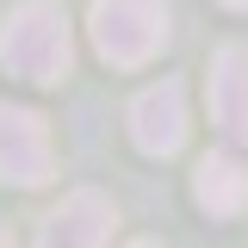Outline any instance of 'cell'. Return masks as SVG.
<instances>
[{
    "mask_svg": "<svg viewBox=\"0 0 248 248\" xmlns=\"http://www.w3.org/2000/svg\"><path fill=\"white\" fill-rule=\"evenodd\" d=\"M50 174H56V155H50L44 112L0 99V180L6 186H44Z\"/></svg>",
    "mask_w": 248,
    "mask_h": 248,
    "instance_id": "cell-3",
    "label": "cell"
},
{
    "mask_svg": "<svg viewBox=\"0 0 248 248\" xmlns=\"http://www.w3.org/2000/svg\"><path fill=\"white\" fill-rule=\"evenodd\" d=\"M192 199H199V211H211V217H236L248 205V168L230 149H211L192 168Z\"/></svg>",
    "mask_w": 248,
    "mask_h": 248,
    "instance_id": "cell-7",
    "label": "cell"
},
{
    "mask_svg": "<svg viewBox=\"0 0 248 248\" xmlns=\"http://www.w3.org/2000/svg\"><path fill=\"white\" fill-rule=\"evenodd\" d=\"M106 236H112V199L93 192V186H75L56 211L37 223L31 248H99Z\"/></svg>",
    "mask_w": 248,
    "mask_h": 248,
    "instance_id": "cell-5",
    "label": "cell"
},
{
    "mask_svg": "<svg viewBox=\"0 0 248 248\" xmlns=\"http://www.w3.org/2000/svg\"><path fill=\"white\" fill-rule=\"evenodd\" d=\"M130 143L143 155H174L186 143V87L180 81H155L130 99Z\"/></svg>",
    "mask_w": 248,
    "mask_h": 248,
    "instance_id": "cell-4",
    "label": "cell"
},
{
    "mask_svg": "<svg viewBox=\"0 0 248 248\" xmlns=\"http://www.w3.org/2000/svg\"><path fill=\"white\" fill-rule=\"evenodd\" d=\"M130 248H161V242H130Z\"/></svg>",
    "mask_w": 248,
    "mask_h": 248,
    "instance_id": "cell-9",
    "label": "cell"
},
{
    "mask_svg": "<svg viewBox=\"0 0 248 248\" xmlns=\"http://www.w3.org/2000/svg\"><path fill=\"white\" fill-rule=\"evenodd\" d=\"M223 6H230V13H248V0H223Z\"/></svg>",
    "mask_w": 248,
    "mask_h": 248,
    "instance_id": "cell-8",
    "label": "cell"
},
{
    "mask_svg": "<svg viewBox=\"0 0 248 248\" xmlns=\"http://www.w3.org/2000/svg\"><path fill=\"white\" fill-rule=\"evenodd\" d=\"M205 99H211V124L230 143H248V44H223L211 56Z\"/></svg>",
    "mask_w": 248,
    "mask_h": 248,
    "instance_id": "cell-6",
    "label": "cell"
},
{
    "mask_svg": "<svg viewBox=\"0 0 248 248\" xmlns=\"http://www.w3.org/2000/svg\"><path fill=\"white\" fill-rule=\"evenodd\" d=\"M0 56L6 68L31 81V87H56L75 62V44H68V13L56 0H19L0 25Z\"/></svg>",
    "mask_w": 248,
    "mask_h": 248,
    "instance_id": "cell-1",
    "label": "cell"
},
{
    "mask_svg": "<svg viewBox=\"0 0 248 248\" xmlns=\"http://www.w3.org/2000/svg\"><path fill=\"white\" fill-rule=\"evenodd\" d=\"M0 248H6V230H0Z\"/></svg>",
    "mask_w": 248,
    "mask_h": 248,
    "instance_id": "cell-10",
    "label": "cell"
},
{
    "mask_svg": "<svg viewBox=\"0 0 248 248\" xmlns=\"http://www.w3.org/2000/svg\"><path fill=\"white\" fill-rule=\"evenodd\" d=\"M87 31H93V50L112 68H143L168 44V6L161 0H93Z\"/></svg>",
    "mask_w": 248,
    "mask_h": 248,
    "instance_id": "cell-2",
    "label": "cell"
}]
</instances>
